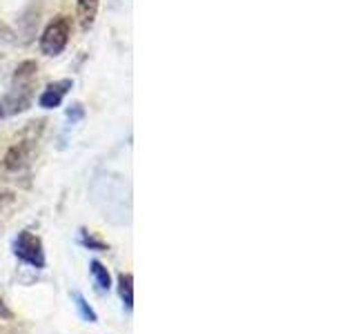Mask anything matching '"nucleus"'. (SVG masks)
Returning a JSON list of instances; mask_svg holds the SVG:
<instances>
[{"label": "nucleus", "mask_w": 356, "mask_h": 334, "mask_svg": "<svg viewBox=\"0 0 356 334\" xmlns=\"http://www.w3.org/2000/svg\"><path fill=\"white\" fill-rule=\"evenodd\" d=\"M118 294H120V299H122V303L127 305V310H131L134 308V276L127 272H122L120 276H118Z\"/></svg>", "instance_id": "423d86ee"}, {"label": "nucleus", "mask_w": 356, "mask_h": 334, "mask_svg": "<svg viewBox=\"0 0 356 334\" xmlns=\"http://www.w3.org/2000/svg\"><path fill=\"white\" fill-rule=\"evenodd\" d=\"M89 272H92L94 281H96V285L100 289H109L111 287V274H109V270L100 261H92V263H89Z\"/></svg>", "instance_id": "6e6552de"}, {"label": "nucleus", "mask_w": 356, "mask_h": 334, "mask_svg": "<svg viewBox=\"0 0 356 334\" xmlns=\"http://www.w3.org/2000/svg\"><path fill=\"white\" fill-rule=\"evenodd\" d=\"M96 9H98V0H78V16H81L83 29L92 27V22L96 18Z\"/></svg>", "instance_id": "0eeeda50"}, {"label": "nucleus", "mask_w": 356, "mask_h": 334, "mask_svg": "<svg viewBox=\"0 0 356 334\" xmlns=\"http://www.w3.org/2000/svg\"><path fill=\"white\" fill-rule=\"evenodd\" d=\"M83 243L87 245V248H92V250H98V252H105L107 250V245L105 243H100V241H96L92 234L87 237V232H85V237H83Z\"/></svg>", "instance_id": "9d476101"}, {"label": "nucleus", "mask_w": 356, "mask_h": 334, "mask_svg": "<svg viewBox=\"0 0 356 334\" xmlns=\"http://www.w3.org/2000/svg\"><path fill=\"white\" fill-rule=\"evenodd\" d=\"M70 31H72L70 18L58 16L54 22H49L47 29L42 31V38H40L42 54L44 56H58L67 47V42H70Z\"/></svg>", "instance_id": "f03ea898"}, {"label": "nucleus", "mask_w": 356, "mask_h": 334, "mask_svg": "<svg viewBox=\"0 0 356 334\" xmlns=\"http://www.w3.org/2000/svg\"><path fill=\"white\" fill-rule=\"evenodd\" d=\"M31 143L33 141H22V143L14 145V148L7 152V156H5V167H7V170L18 172V170H22V167L29 163V156H31V150H33Z\"/></svg>", "instance_id": "20e7f679"}, {"label": "nucleus", "mask_w": 356, "mask_h": 334, "mask_svg": "<svg viewBox=\"0 0 356 334\" xmlns=\"http://www.w3.org/2000/svg\"><path fill=\"white\" fill-rule=\"evenodd\" d=\"M70 87H72V81H58V83H51L44 92L40 94V107L44 109H54V107H58L63 103V98L65 94L70 92Z\"/></svg>", "instance_id": "39448f33"}, {"label": "nucleus", "mask_w": 356, "mask_h": 334, "mask_svg": "<svg viewBox=\"0 0 356 334\" xmlns=\"http://www.w3.org/2000/svg\"><path fill=\"white\" fill-rule=\"evenodd\" d=\"M29 105H31L29 85H18L16 89H11L9 94H5L3 98H0V118L20 114V111H25Z\"/></svg>", "instance_id": "7ed1b4c3"}, {"label": "nucleus", "mask_w": 356, "mask_h": 334, "mask_svg": "<svg viewBox=\"0 0 356 334\" xmlns=\"http://www.w3.org/2000/svg\"><path fill=\"white\" fill-rule=\"evenodd\" d=\"M0 319H14V312L7 308V303L0 299Z\"/></svg>", "instance_id": "9b49d317"}, {"label": "nucleus", "mask_w": 356, "mask_h": 334, "mask_svg": "<svg viewBox=\"0 0 356 334\" xmlns=\"http://www.w3.org/2000/svg\"><path fill=\"white\" fill-rule=\"evenodd\" d=\"M72 299H74V305H76V310H78V317H81L83 321H87V323H96V321H98L94 308L87 303V299H85L81 292H74Z\"/></svg>", "instance_id": "1a4fd4ad"}, {"label": "nucleus", "mask_w": 356, "mask_h": 334, "mask_svg": "<svg viewBox=\"0 0 356 334\" xmlns=\"http://www.w3.org/2000/svg\"><path fill=\"white\" fill-rule=\"evenodd\" d=\"M14 254L18 256V259L22 263H27L31 267H36V270H42L44 267V250H42V241L36 237V234H31V232H20L18 237L14 239Z\"/></svg>", "instance_id": "f257e3e1"}]
</instances>
